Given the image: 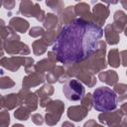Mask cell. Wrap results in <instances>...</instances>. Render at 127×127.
<instances>
[{
  "instance_id": "6da1fadb",
  "label": "cell",
  "mask_w": 127,
  "mask_h": 127,
  "mask_svg": "<svg viewBox=\"0 0 127 127\" xmlns=\"http://www.w3.org/2000/svg\"><path fill=\"white\" fill-rule=\"evenodd\" d=\"M103 33V29L95 23L75 18L71 23L62 26L53 52L64 66L79 64L97 51Z\"/></svg>"
},
{
  "instance_id": "7a4b0ae2",
  "label": "cell",
  "mask_w": 127,
  "mask_h": 127,
  "mask_svg": "<svg viewBox=\"0 0 127 127\" xmlns=\"http://www.w3.org/2000/svg\"><path fill=\"white\" fill-rule=\"evenodd\" d=\"M93 107L96 111H113L117 106V95L109 87L101 86L96 88L93 93Z\"/></svg>"
},
{
  "instance_id": "3957f363",
  "label": "cell",
  "mask_w": 127,
  "mask_h": 127,
  "mask_svg": "<svg viewBox=\"0 0 127 127\" xmlns=\"http://www.w3.org/2000/svg\"><path fill=\"white\" fill-rule=\"evenodd\" d=\"M79 64L93 74L99 73L104 68H106L108 64L106 62V42L100 40L98 43L97 51L87 60L79 63Z\"/></svg>"
},
{
  "instance_id": "277c9868",
  "label": "cell",
  "mask_w": 127,
  "mask_h": 127,
  "mask_svg": "<svg viewBox=\"0 0 127 127\" xmlns=\"http://www.w3.org/2000/svg\"><path fill=\"white\" fill-rule=\"evenodd\" d=\"M0 64L2 67L12 72L17 71L21 66H24L25 72L27 74L35 71L34 59L31 57H18V56H13L10 58L3 57L0 60Z\"/></svg>"
},
{
  "instance_id": "5b68a950",
  "label": "cell",
  "mask_w": 127,
  "mask_h": 127,
  "mask_svg": "<svg viewBox=\"0 0 127 127\" xmlns=\"http://www.w3.org/2000/svg\"><path fill=\"white\" fill-rule=\"evenodd\" d=\"M65 73L69 78L75 77L77 80L85 84L87 87H93L97 82L95 75L86 68L82 67L79 64L65 66Z\"/></svg>"
},
{
  "instance_id": "8992f818",
  "label": "cell",
  "mask_w": 127,
  "mask_h": 127,
  "mask_svg": "<svg viewBox=\"0 0 127 127\" xmlns=\"http://www.w3.org/2000/svg\"><path fill=\"white\" fill-rule=\"evenodd\" d=\"M63 92L66 99L70 101H78L81 100L85 95V89L82 83L77 79H68L64 83Z\"/></svg>"
},
{
  "instance_id": "52a82bcc",
  "label": "cell",
  "mask_w": 127,
  "mask_h": 127,
  "mask_svg": "<svg viewBox=\"0 0 127 127\" xmlns=\"http://www.w3.org/2000/svg\"><path fill=\"white\" fill-rule=\"evenodd\" d=\"M64 111V103L60 100H52L51 103L46 107L45 122L49 126H54L59 123L61 117Z\"/></svg>"
},
{
  "instance_id": "ba28073f",
  "label": "cell",
  "mask_w": 127,
  "mask_h": 127,
  "mask_svg": "<svg viewBox=\"0 0 127 127\" xmlns=\"http://www.w3.org/2000/svg\"><path fill=\"white\" fill-rule=\"evenodd\" d=\"M19 13L25 17H34L39 22H44L47 15L45 11L41 9L39 3H34L28 0H24L20 2Z\"/></svg>"
},
{
  "instance_id": "9c48e42d",
  "label": "cell",
  "mask_w": 127,
  "mask_h": 127,
  "mask_svg": "<svg viewBox=\"0 0 127 127\" xmlns=\"http://www.w3.org/2000/svg\"><path fill=\"white\" fill-rule=\"evenodd\" d=\"M0 49L12 57L15 55L27 56V55H30V53H31L29 46L24 44L21 41H18V40L1 41V48Z\"/></svg>"
},
{
  "instance_id": "30bf717a",
  "label": "cell",
  "mask_w": 127,
  "mask_h": 127,
  "mask_svg": "<svg viewBox=\"0 0 127 127\" xmlns=\"http://www.w3.org/2000/svg\"><path fill=\"white\" fill-rule=\"evenodd\" d=\"M18 97H19V106L26 107L31 112L37 110L39 97L36 94V92H32L28 88L22 87V89H20L18 92Z\"/></svg>"
},
{
  "instance_id": "8fae6325",
  "label": "cell",
  "mask_w": 127,
  "mask_h": 127,
  "mask_svg": "<svg viewBox=\"0 0 127 127\" xmlns=\"http://www.w3.org/2000/svg\"><path fill=\"white\" fill-rule=\"evenodd\" d=\"M124 113L121 109H115L113 111L101 112L98 115V120L101 124H105L108 127H120Z\"/></svg>"
},
{
  "instance_id": "7c38bea8",
  "label": "cell",
  "mask_w": 127,
  "mask_h": 127,
  "mask_svg": "<svg viewBox=\"0 0 127 127\" xmlns=\"http://www.w3.org/2000/svg\"><path fill=\"white\" fill-rule=\"evenodd\" d=\"M110 14L109 8L104 3L97 2L92 8V20L97 26L102 27Z\"/></svg>"
},
{
  "instance_id": "4fadbf2b",
  "label": "cell",
  "mask_w": 127,
  "mask_h": 127,
  "mask_svg": "<svg viewBox=\"0 0 127 127\" xmlns=\"http://www.w3.org/2000/svg\"><path fill=\"white\" fill-rule=\"evenodd\" d=\"M47 56L48 57L46 59H43V60H41L35 64V66H34L35 71L45 73L46 71H48V72L51 71L54 67L57 66L58 59H57L56 54L53 51H51V52H48Z\"/></svg>"
},
{
  "instance_id": "5bb4252c",
  "label": "cell",
  "mask_w": 127,
  "mask_h": 127,
  "mask_svg": "<svg viewBox=\"0 0 127 127\" xmlns=\"http://www.w3.org/2000/svg\"><path fill=\"white\" fill-rule=\"evenodd\" d=\"M45 80H46L45 73H41V72H38V71H33V72H31V73H29V74H27L26 76L23 77L22 87L30 89L31 87H35V86H38V85L44 83Z\"/></svg>"
},
{
  "instance_id": "9a60e30c",
  "label": "cell",
  "mask_w": 127,
  "mask_h": 127,
  "mask_svg": "<svg viewBox=\"0 0 127 127\" xmlns=\"http://www.w3.org/2000/svg\"><path fill=\"white\" fill-rule=\"evenodd\" d=\"M88 111L89 110L87 108H85L84 106H82L81 104L80 105H72L67 108L66 115L70 120H72L74 122H79L87 116Z\"/></svg>"
},
{
  "instance_id": "2e32d148",
  "label": "cell",
  "mask_w": 127,
  "mask_h": 127,
  "mask_svg": "<svg viewBox=\"0 0 127 127\" xmlns=\"http://www.w3.org/2000/svg\"><path fill=\"white\" fill-rule=\"evenodd\" d=\"M74 14H75V17H77L79 19L93 22L92 12L90 11L89 5L85 2H79L74 5Z\"/></svg>"
},
{
  "instance_id": "e0dca14e",
  "label": "cell",
  "mask_w": 127,
  "mask_h": 127,
  "mask_svg": "<svg viewBox=\"0 0 127 127\" xmlns=\"http://www.w3.org/2000/svg\"><path fill=\"white\" fill-rule=\"evenodd\" d=\"M103 31H104V36H105L106 44H108L110 46H114V45H117L119 43V41H120L119 34L120 33L117 31V29L115 28L113 23L106 25Z\"/></svg>"
},
{
  "instance_id": "ac0fdd59",
  "label": "cell",
  "mask_w": 127,
  "mask_h": 127,
  "mask_svg": "<svg viewBox=\"0 0 127 127\" xmlns=\"http://www.w3.org/2000/svg\"><path fill=\"white\" fill-rule=\"evenodd\" d=\"M19 105L18 93H9L1 96L0 106L4 110H12Z\"/></svg>"
},
{
  "instance_id": "d6986e66",
  "label": "cell",
  "mask_w": 127,
  "mask_h": 127,
  "mask_svg": "<svg viewBox=\"0 0 127 127\" xmlns=\"http://www.w3.org/2000/svg\"><path fill=\"white\" fill-rule=\"evenodd\" d=\"M8 26L11 27L15 32L25 34L29 30V28H30V23L27 20H25L24 18L13 17V18L10 19Z\"/></svg>"
},
{
  "instance_id": "ffe728a7",
  "label": "cell",
  "mask_w": 127,
  "mask_h": 127,
  "mask_svg": "<svg viewBox=\"0 0 127 127\" xmlns=\"http://www.w3.org/2000/svg\"><path fill=\"white\" fill-rule=\"evenodd\" d=\"M98 79L101 82L106 83L107 85L114 86L118 81V74L115 70L109 69L105 71H101L98 73Z\"/></svg>"
},
{
  "instance_id": "44dd1931",
  "label": "cell",
  "mask_w": 127,
  "mask_h": 127,
  "mask_svg": "<svg viewBox=\"0 0 127 127\" xmlns=\"http://www.w3.org/2000/svg\"><path fill=\"white\" fill-rule=\"evenodd\" d=\"M113 25L119 33L124 32L127 26V15L122 10H117L113 15Z\"/></svg>"
},
{
  "instance_id": "7402d4cb",
  "label": "cell",
  "mask_w": 127,
  "mask_h": 127,
  "mask_svg": "<svg viewBox=\"0 0 127 127\" xmlns=\"http://www.w3.org/2000/svg\"><path fill=\"white\" fill-rule=\"evenodd\" d=\"M1 29H0V34H1V41H11V40H18L20 41V36L15 32L11 27L6 26L4 21L1 20Z\"/></svg>"
},
{
  "instance_id": "603a6c76",
  "label": "cell",
  "mask_w": 127,
  "mask_h": 127,
  "mask_svg": "<svg viewBox=\"0 0 127 127\" xmlns=\"http://www.w3.org/2000/svg\"><path fill=\"white\" fill-rule=\"evenodd\" d=\"M59 19H60V25L61 26H65V25L71 23L75 19L74 6H67V7H65L64 9V11L60 14Z\"/></svg>"
},
{
  "instance_id": "cb8c5ba5",
  "label": "cell",
  "mask_w": 127,
  "mask_h": 127,
  "mask_svg": "<svg viewBox=\"0 0 127 127\" xmlns=\"http://www.w3.org/2000/svg\"><path fill=\"white\" fill-rule=\"evenodd\" d=\"M43 27L46 30H56L60 29L62 26L60 25V19L59 16H57L54 13H48L46 15V18L43 22Z\"/></svg>"
},
{
  "instance_id": "d4e9b609",
  "label": "cell",
  "mask_w": 127,
  "mask_h": 127,
  "mask_svg": "<svg viewBox=\"0 0 127 127\" xmlns=\"http://www.w3.org/2000/svg\"><path fill=\"white\" fill-rule=\"evenodd\" d=\"M64 72H65V67H64V65H57L46 74V80L50 84L56 83L57 81L59 82V79Z\"/></svg>"
},
{
  "instance_id": "484cf974",
  "label": "cell",
  "mask_w": 127,
  "mask_h": 127,
  "mask_svg": "<svg viewBox=\"0 0 127 127\" xmlns=\"http://www.w3.org/2000/svg\"><path fill=\"white\" fill-rule=\"evenodd\" d=\"M107 64L114 68L119 67L121 64L120 60V52L117 49H111L107 54Z\"/></svg>"
},
{
  "instance_id": "4316f807",
  "label": "cell",
  "mask_w": 127,
  "mask_h": 127,
  "mask_svg": "<svg viewBox=\"0 0 127 127\" xmlns=\"http://www.w3.org/2000/svg\"><path fill=\"white\" fill-rule=\"evenodd\" d=\"M61 28L60 29H56V30H46L44 36L42 37V40L47 44V46L55 45V43L57 41V38H58V35L60 33Z\"/></svg>"
},
{
  "instance_id": "83f0119b",
  "label": "cell",
  "mask_w": 127,
  "mask_h": 127,
  "mask_svg": "<svg viewBox=\"0 0 127 127\" xmlns=\"http://www.w3.org/2000/svg\"><path fill=\"white\" fill-rule=\"evenodd\" d=\"M47 44L42 40V39H39V40H36L33 42L32 44V49H33V53L36 55V56H42L43 54H45L47 52Z\"/></svg>"
},
{
  "instance_id": "f1b7e54d",
  "label": "cell",
  "mask_w": 127,
  "mask_h": 127,
  "mask_svg": "<svg viewBox=\"0 0 127 127\" xmlns=\"http://www.w3.org/2000/svg\"><path fill=\"white\" fill-rule=\"evenodd\" d=\"M55 88L52 84L50 83H46L44 84L42 87H40L39 89L36 90V94L38 95L39 98H43V97H51V95L54 94Z\"/></svg>"
},
{
  "instance_id": "f546056e",
  "label": "cell",
  "mask_w": 127,
  "mask_h": 127,
  "mask_svg": "<svg viewBox=\"0 0 127 127\" xmlns=\"http://www.w3.org/2000/svg\"><path fill=\"white\" fill-rule=\"evenodd\" d=\"M46 5L59 15L64 9V1H61V0H47Z\"/></svg>"
},
{
  "instance_id": "4dcf8cb0",
  "label": "cell",
  "mask_w": 127,
  "mask_h": 127,
  "mask_svg": "<svg viewBox=\"0 0 127 127\" xmlns=\"http://www.w3.org/2000/svg\"><path fill=\"white\" fill-rule=\"evenodd\" d=\"M30 116H31V111L23 106L18 107L14 111V117L20 121H26L30 118Z\"/></svg>"
},
{
  "instance_id": "1f68e13d",
  "label": "cell",
  "mask_w": 127,
  "mask_h": 127,
  "mask_svg": "<svg viewBox=\"0 0 127 127\" xmlns=\"http://www.w3.org/2000/svg\"><path fill=\"white\" fill-rule=\"evenodd\" d=\"M14 85H15V81L10 76H2L0 78V88L1 89L12 88Z\"/></svg>"
},
{
  "instance_id": "d6a6232c",
  "label": "cell",
  "mask_w": 127,
  "mask_h": 127,
  "mask_svg": "<svg viewBox=\"0 0 127 127\" xmlns=\"http://www.w3.org/2000/svg\"><path fill=\"white\" fill-rule=\"evenodd\" d=\"M80 101H81V105L82 106H84L85 108H87L88 110H90L93 107V95H92V93H89L88 92L87 94H85L82 97V99Z\"/></svg>"
},
{
  "instance_id": "836d02e7",
  "label": "cell",
  "mask_w": 127,
  "mask_h": 127,
  "mask_svg": "<svg viewBox=\"0 0 127 127\" xmlns=\"http://www.w3.org/2000/svg\"><path fill=\"white\" fill-rule=\"evenodd\" d=\"M10 124V114L8 110H2L0 112V127H8Z\"/></svg>"
},
{
  "instance_id": "e575fe53",
  "label": "cell",
  "mask_w": 127,
  "mask_h": 127,
  "mask_svg": "<svg viewBox=\"0 0 127 127\" xmlns=\"http://www.w3.org/2000/svg\"><path fill=\"white\" fill-rule=\"evenodd\" d=\"M46 30L42 27H32L29 30V36L32 38H39V37H43L45 34Z\"/></svg>"
},
{
  "instance_id": "d590c367",
  "label": "cell",
  "mask_w": 127,
  "mask_h": 127,
  "mask_svg": "<svg viewBox=\"0 0 127 127\" xmlns=\"http://www.w3.org/2000/svg\"><path fill=\"white\" fill-rule=\"evenodd\" d=\"M113 91H114L116 94H119V95L124 94V93H126V91H127V84H126V83H122V82L116 83V84L114 85V87H113Z\"/></svg>"
},
{
  "instance_id": "8d00e7d4",
  "label": "cell",
  "mask_w": 127,
  "mask_h": 127,
  "mask_svg": "<svg viewBox=\"0 0 127 127\" xmlns=\"http://www.w3.org/2000/svg\"><path fill=\"white\" fill-rule=\"evenodd\" d=\"M31 120L34 124L38 125V126H41L43 125V123L45 122V118L40 114V113H35V114H32L31 116Z\"/></svg>"
},
{
  "instance_id": "74e56055",
  "label": "cell",
  "mask_w": 127,
  "mask_h": 127,
  "mask_svg": "<svg viewBox=\"0 0 127 127\" xmlns=\"http://www.w3.org/2000/svg\"><path fill=\"white\" fill-rule=\"evenodd\" d=\"M15 1L14 0H5V1H3L2 2V5H3V7L5 8V9H7V10H12L14 7H15Z\"/></svg>"
},
{
  "instance_id": "f35d334b",
  "label": "cell",
  "mask_w": 127,
  "mask_h": 127,
  "mask_svg": "<svg viewBox=\"0 0 127 127\" xmlns=\"http://www.w3.org/2000/svg\"><path fill=\"white\" fill-rule=\"evenodd\" d=\"M120 60H121V64L127 67V50H123L120 52Z\"/></svg>"
},
{
  "instance_id": "ab89813d",
  "label": "cell",
  "mask_w": 127,
  "mask_h": 127,
  "mask_svg": "<svg viewBox=\"0 0 127 127\" xmlns=\"http://www.w3.org/2000/svg\"><path fill=\"white\" fill-rule=\"evenodd\" d=\"M51 101H52L51 97H43V98H40V106L41 107H47L51 103Z\"/></svg>"
},
{
  "instance_id": "60d3db41",
  "label": "cell",
  "mask_w": 127,
  "mask_h": 127,
  "mask_svg": "<svg viewBox=\"0 0 127 127\" xmlns=\"http://www.w3.org/2000/svg\"><path fill=\"white\" fill-rule=\"evenodd\" d=\"M95 125H96V121L94 119H89L83 124V127H94Z\"/></svg>"
},
{
  "instance_id": "b9f144b4",
  "label": "cell",
  "mask_w": 127,
  "mask_h": 127,
  "mask_svg": "<svg viewBox=\"0 0 127 127\" xmlns=\"http://www.w3.org/2000/svg\"><path fill=\"white\" fill-rule=\"evenodd\" d=\"M126 101H127V93L121 94L117 97V102H119V103H124Z\"/></svg>"
},
{
  "instance_id": "7bdbcfd3",
  "label": "cell",
  "mask_w": 127,
  "mask_h": 127,
  "mask_svg": "<svg viewBox=\"0 0 127 127\" xmlns=\"http://www.w3.org/2000/svg\"><path fill=\"white\" fill-rule=\"evenodd\" d=\"M120 109L123 111V113H124L125 115H127V101L121 104V106H120Z\"/></svg>"
},
{
  "instance_id": "ee69618b",
  "label": "cell",
  "mask_w": 127,
  "mask_h": 127,
  "mask_svg": "<svg viewBox=\"0 0 127 127\" xmlns=\"http://www.w3.org/2000/svg\"><path fill=\"white\" fill-rule=\"evenodd\" d=\"M62 127H75L71 122L69 121H64L63 124H62Z\"/></svg>"
},
{
  "instance_id": "f6af8a7d",
  "label": "cell",
  "mask_w": 127,
  "mask_h": 127,
  "mask_svg": "<svg viewBox=\"0 0 127 127\" xmlns=\"http://www.w3.org/2000/svg\"><path fill=\"white\" fill-rule=\"evenodd\" d=\"M120 127H127V115H125V117H123Z\"/></svg>"
},
{
  "instance_id": "bcb514c9",
  "label": "cell",
  "mask_w": 127,
  "mask_h": 127,
  "mask_svg": "<svg viewBox=\"0 0 127 127\" xmlns=\"http://www.w3.org/2000/svg\"><path fill=\"white\" fill-rule=\"evenodd\" d=\"M120 3H121V5L123 6V8H124L125 10H127V0H121Z\"/></svg>"
},
{
  "instance_id": "7dc6e473",
  "label": "cell",
  "mask_w": 127,
  "mask_h": 127,
  "mask_svg": "<svg viewBox=\"0 0 127 127\" xmlns=\"http://www.w3.org/2000/svg\"><path fill=\"white\" fill-rule=\"evenodd\" d=\"M12 127H25V126L22 125V124H14Z\"/></svg>"
},
{
  "instance_id": "c3c4849f",
  "label": "cell",
  "mask_w": 127,
  "mask_h": 127,
  "mask_svg": "<svg viewBox=\"0 0 127 127\" xmlns=\"http://www.w3.org/2000/svg\"><path fill=\"white\" fill-rule=\"evenodd\" d=\"M94 127H104V126H103L102 124H97V123H96V125H95Z\"/></svg>"
},
{
  "instance_id": "681fc988",
  "label": "cell",
  "mask_w": 127,
  "mask_h": 127,
  "mask_svg": "<svg viewBox=\"0 0 127 127\" xmlns=\"http://www.w3.org/2000/svg\"><path fill=\"white\" fill-rule=\"evenodd\" d=\"M124 35L127 37V26H126V28H125V30H124Z\"/></svg>"
},
{
  "instance_id": "f907efd6",
  "label": "cell",
  "mask_w": 127,
  "mask_h": 127,
  "mask_svg": "<svg viewBox=\"0 0 127 127\" xmlns=\"http://www.w3.org/2000/svg\"><path fill=\"white\" fill-rule=\"evenodd\" d=\"M126 74H127V71H126Z\"/></svg>"
}]
</instances>
